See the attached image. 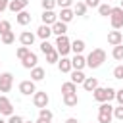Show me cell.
Listing matches in <instances>:
<instances>
[{
    "mask_svg": "<svg viewBox=\"0 0 123 123\" xmlns=\"http://www.w3.org/2000/svg\"><path fill=\"white\" fill-rule=\"evenodd\" d=\"M104 62H106V52H104L102 48H94V50L86 56V65H88L90 69H98Z\"/></svg>",
    "mask_w": 123,
    "mask_h": 123,
    "instance_id": "1",
    "label": "cell"
},
{
    "mask_svg": "<svg viewBox=\"0 0 123 123\" xmlns=\"http://www.w3.org/2000/svg\"><path fill=\"white\" fill-rule=\"evenodd\" d=\"M92 96L96 102H111L115 98V90L111 86H96L92 90Z\"/></svg>",
    "mask_w": 123,
    "mask_h": 123,
    "instance_id": "2",
    "label": "cell"
},
{
    "mask_svg": "<svg viewBox=\"0 0 123 123\" xmlns=\"http://www.w3.org/2000/svg\"><path fill=\"white\" fill-rule=\"evenodd\" d=\"M54 48H56V52H58L60 56H67V54L71 52V40H69L65 35H60V37L56 38Z\"/></svg>",
    "mask_w": 123,
    "mask_h": 123,
    "instance_id": "3",
    "label": "cell"
},
{
    "mask_svg": "<svg viewBox=\"0 0 123 123\" xmlns=\"http://www.w3.org/2000/svg\"><path fill=\"white\" fill-rule=\"evenodd\" d=\"M110 21H111V27L117 29V31L123 27V8H121V6L111 8V12H110Z\"/></svg>",
    "mask_w": 123,
    "mask_h": 123,
    "instance_id": "4",
    "label": "cell"
},
{
    "mask_svg": "<svg viewBox=\"0 0 123 123\" xmlns=\"http://www.w3.org/2000/svg\"><path fill=\"white\" fill-rule=\"evenodd\" d=\"M48 102H50V98H48V94L46 92H40V90H35V94H33V104H35V108H48Z\"/></svg>",
    "mask_w": 123,
    "mask_h": 123,
    "instance_id": "5",
    "label": "cell"
},
{
    "mask_svg": "<svg viewBox=\"0 0 123 123\" xmlns=\"http://www.w3.org/2000/svg\"><path fill=\"white\" fill-rule=\"evenodd\" d=\"M12 85H13V75L10 71L0 73V92H10L12 90Z\"/></svg>",
    "mask_w": 123,
    "mask_h": 123,
    "instance_id": "6",
    "label": "cell"
},
{
    "mask_svg": "<svg viewBox=\"0 0 123 123\" xmlns=\"http://www.w3.org/2000/svg\"><path fill=\"white\" fill-rule=\"evenodd\" d=\"M0 113L8 115V117L13 113V106H12V102H10V98L6 94H0Z\"/></svg>",
    "mask_w": 123,
    "mask_h": 123,
    "instance_id": "7",
    "label": "cell"
},
{
    "mask_svg": "<svg viewBox=\"0 0 123 123\" xmlns=\"http://www.w3.org/2000/svg\"><path fill=\"white\" fill-rule=\"evenodd\" d=\"M35 90H37V86H35V81H21L19 83V92L23 94V96H31V94H35Z\"/></svg>",
    "mask_w": 123,
    "mask_h": 123,
    "instance_id": "8",
    "label": "cell"
},
{
    "mask_svg": "<svg viewBox=\"0 0 123 123\" xmlns=\"http://www.w3.org/2000/svg\"><path fill=\"white\" fill-rule=\"evenodd\" d=\"M29 6V0H10V4H8V10L10 12H13V13H19L21 10H25Z\"/></svg>",
    "mask_w": 123,
    "mask_h": 123,
    "instance_id": "9",
    "label": "cell"
},
{
    "mask_svg": "<svg viewBox=\"0 0 123 123\" xmlns=\"http://www.w3.org/2000/svg\"><path fill=\"white\" fill-rule=\"evenodd\" d=\"M40 19H42V23H44V25H52V23H56V21H58V13H56L54 10H44V12H42V15H40Z\"/></svg>",
    "mask_w": 123,
    "mask_h": 123,
    "instance_id": "10",
    "label": "cell"
},
{
    "mask_svg": "<svg viewBox=\"0 0 123 123\" xmlns=\"http://www.w3.org/2000/svg\"><path fill=\"white\" fill-rule=\"evenodd\" d=\"M37 62H38V58H37V54L35 52H29L23 60H21V65L25 67V69H33L35 65H37Z\"/></svg>",
    "mask_w": 123,
    "mask_h": 123,
    "instance_id": "11",
    "label": "cell"
},
{
    "mask_svg": "<svg viewBox=\"0 0 123 123\" xmlns=\"http://www.w3.org/2000/svg\"><path fill=\"white\" fill-rule=\"evenodd\" d=\"M35 33H31V31H23L21 35H19V42H21V46H33V42H35Z\"/></svg>",
    "mask_w": 123,
    "mask_h": 123,
    "instance_id": "12",
    "label": "cell"
},
{
    "mask_svg": "<svg viewBox=\"0 0 123 123\" xmlns=\"http://www.w3.org/2000/svg\"><path fill=\"white\" fill-rule=\"evenodd\" d=\"M108 42H110L111 46L121 44V42H123V35H121V31H117V29L110 31V33H108Z\"/></svg>",
    "mask_w": 123,
    "mask_h": 123,
    "instance_id": "13",
    "label": "cell"
},
{
    "mask_svg": "<svg viewBox=\"0 0 123 123\" xmlns=\"http://www.w3.org/2000/svg\"><path fill=\"white\" fill-rule=\"evenodd\" d=\"M50 27H52V35H56V37L67 33V23H63V21H60V19H58L56 23H52Z\"/></svg>",
    "mask_w": 123,
    "mask_h": 123,
    "instance_id": "14",
    "label": "cell"
},
{
    "mask_svg": "<svg viewBox=\"0 0 123 123\" xmlns=\"http://www.w3.org/2000/svg\"><path fill=\"white\" fill-rule=\"evenodd\" d=\"M73 17H75V13H73V10H71V8H62V10H60V13H58V19H60V21H63V23H69Z\"/></svg>",
    "mask_w": 123,
    "mask_h": 123,
    "instance_id": "15",
    "label": "cell"
},
{
    "mask_svg": "<svg viewBox=\"0 0 123 123\" xmlns=\"http://www.w3.org/2000/svg\"><path fill=\"white\" fill-rule=\"evenodd\" d=\"M71 67L73 69H85L86 67V58L83 54H75V58L71 60Z\"/></svg>",
    "mask_w": 123,
    "mask_h": 123,
    "instance_id": "16",
    "label": "cell"
},
{
    "mask_svg": "<svg viewBox=\"0 0 123 123\" xmlns=\"http://www.w3.org/2000/svg\"><path fill=\"white\" fill-rule=\"evenodd\" d=\"M50 35H52V27H50V25H44V23H42V25L37 29V37L42 38V40H48Z\"/></svg>",
    "mask_w": 123,
    "mask_h": 123,
    "instance_id": "17",
    "label": "cell"
},
{
    "mask_svg": "<svg viewBox=\"0 0 123 123\" xmlns=\"http://www.w3.org/2000/svg\"><path fill=\"white\" fill-rule=\"evenodd\" d=\"M15 21H17L19 25H23V27H25V25H29V23H31V13H29L27 10H21V12L15 15Z\"/></svg>",
    "mask_w": 123,
    "mask_h": 123,
    "instance_id": "18",
    "label": "cell"
},
{
    "mask_svg": "<svg viewBox=\"0 0 123 123\" xmlns=\"http://www.w3.org/2000/svg\"><path fill=\"white\" fill-rule=\"evenodd\" d=\"M58 69L62 71V73H69L73 67H71V60L69 58H65V56H62V60H58Z\"/></svg>",
    "mask_w": 123,
    "mask_h": 123,
    "instance_id": "19",
    "label": "cell"
},
{
    "mask_svg": "<svg viewBox=\"0 0 123 123\" xmlns=\"http://www.w3.org/2000/svg\"><path fill=\"white\" fill-rule=\"evenodd\" d=\"M69 73H71V83H75V85H83V81L86 79L83 69H71Z\"/></svg>",
    "mask_w": 123,
    "mask_h": 123,
    "instance_id": "20",
    "label": "cell"
},
{
    "mask_svg": "<svg viewBox=\"0 0 123 123\" xmlns=\"http://www.w3.org/2000/svg\"><path fill=\"white\" fill-rule=\"evenodd\" d=\"M44 75H46V71L42 69V67H38V65H35L33 69H31V81H42L44 79Z\"/></svg>",
    "mask_w": 123,
    "mask_h": 123,
    "instance_id": "21",
    "label": "cell"
},
{
    "mask_svg": "<svg viewBox=\"0 0 123 123\" xmlns=\"http://www.w3.org/2000/svg\"><path fill=\"white\" fill-rule=\"evenodd\" d=\"M96 86H98V79H96V77H86V79L83 81V88H85L86 92H92Z\"/></svg>",
    "mask_w": 123,
    "mask_h": 123,
    "instance_id": "22",
    "label": "cell"
},
{
    "mask_svg": "<svg viewBox=\"0 0 123 123\" xmlns=\"http://www.w3.org/2000/svg\"><path fill=\"white\" fill-rule=\"evenodd\" d=\"M63 104H65L67 108H73V106H77V104H79V96H77V92L63 94Z\"/></svg>",
    "mask_w": 123,
    "mask_h": 123,
    "instance_id": "23",
    "label": "cell"
},
{
    "mask_svg": "<svg viewBox=\"0 0 123 123\" xmlns=\"http://www.w3.org/2000/svg\"><path fill=\"white\" fill-rule=\"evenodd\" d=\"M85 40L83 38H75L73 42H71V52H75V54H83V50H85Z\"/></svg>",
    "mask_w": 123,
    "mask_h": 123,
    "instance_id": "24",
    "label": "cell"
},
{
    "mask_svg": "<svg viewBox=\"0 0 123 123\" xmlns=\"http://www.w3.org/2000/svg\"><path fill=\"white\" fill-rule=\"evenodd\" d=\"M86 10H88V8H86L85 2H77V4H73V13H75V15H81V17H83V15H86Z\"/></svg>",
    "mask_w": 123,
    "mask_h": 123,
    "instance_id": "25",
    "label": "cell"
},
{
    "mask_svg": "<svg viewBox=\"0 0 123 123\" xmlns=\"http://www.w3.org/2000/svg\"><path fill=\"white\" fill-rule=\"evenodd\" d=\"M71 92H77V85L71 83V81L63 83V85H62V94H71Z\"/></svg>",
    "mask_w": 123,
    "mask_h": 123,
    "instance_id": "26",
    "label": "cell"
},
{
    "mask_svg": "<svg viewBox=\"0 0 123 123\" xmlns=\"http://www.w3.org/2000/svg\"><path fill=\"white\" fill-rule=\"evenodd\" d=\"M0 40H2V44H12V42L15 40V35H13V31H8V33L0 35Z\"/></svg>",
    "mask_w": 123,
    "mask_h": 123,
    "instance_id": "27",
    "label": "cell"
},
{
    "mask_svg": "<svg viewBox=\"0 0 123 123\" xmlns=\"http://www.w3.org/2000/svg\"><path fill=\"white\" fill-rule=\"evenodd\" d=\"M111 56H113L117 62H123V42H121V44H117V46H113Z\"/></svg>",
    "mask_w": 123,
    "mask_h": 123,
    "instance_id": "28",
    "label": "cell"
},
{
    "mask_svg": "<svg viewBox=\"0 0 123 123\" xmlns=\"http://www.w3.org/2000/svg\"><path fill=\"white\" fill-rule=\"evenodd\" d=\"M110 12H111V6L106 2V4H100L98 6V13L102 15V17H110Z\"/></svg>",
    "mask_w": 123,
    "mask_h": 123,
    "instance_id": "29",
    "label": "cell"
},
{
    "mask_svg": "<svg viewBox=\"0 0 123 123\" xmlns=\"http://www.w3.org/2000/svg\"><path fill=\"white\" fill-rule=\"evenodd\" d=\"M111 119H113V113L98 111V123H111Z\"/></svg>",
    "mask_w": 123,
    "mask_h": 123,
    "instance_id": "30",
    "label": "cell"
},
{
    "mask_svg": "<svg viewBox=\"0 0 123 123\" xmlns=\"http://www.w3.org/2000/svg\"><path fill=\"white\" fill-rule=\"evenodd\" d=\"M98 111H104V113H113V106H111L110 102H100Z\"/></svg>",
    "mask_w": 123,
    "mask_h": 123,
    "instance_id": "31",
    "label": "cell"
},
{
    "mask_svg": "<svg viewBox=\"0 0 123 123\" xmlns=\"http://www.w3.org/2000/svg\"><path fill=\"white\" fill-rule=\"evenodd\" d=\"M38 117H42V119H48V121H52V117H54V113L48 110V108H40L38 110Z\"/></svg>",
    "mask_w": 123,
    "mask_h": 123,
    "instance_id": "32",
    "label": "cell"
},
{
    "mask_svg": "<svg viewBox=\"0 0 123 123\" xmlns=\"http://www.w3.org/2000/svg\"><path fill=\"white\" fill-rule=\"evenodd\" d=\"M52 50H56L54 44H50L48 40H42V42H40V52H42V54H48V52H52Z\"/></svg>",
    "mask_w": 123,
    "mask_h": 123,
    "instance_id": "33",
    "label": "cell"
},
{
    "mask_svg": "<svg viewBox=\"0 0 123 123\" xmlns=\"http://www.w3.org/2000/svg\"><path fill=\"white\" fill-rule=\"evenodd\" d=\"M58 60H60V54H58L56 50H52V52L46 54V62H48V63H58Z\"/></svg>",
    "mask_w": 123,
    "mask_h": 123,
    "instance_id": "34",
    "label": "cell"
},
{
    "mask_svg": "<svg viewBox=\"0 0 123 123\" xmlns=\"http://www.w3.org/2000/svg\"><path fill=\"white\" fill-rule=\"evenodd\" d=\"M29 52H31V50H29V46H19V48L15 50V56H17L19 60H23V58H25Z\"/></svg>",
    "mask_w": 123,
    "mask_h": 123,
    "instance_id": "35",
    "label": "cell"
},
{
    "mask_svg": "<svg viewBox=\"0 0 123 123\" xmlns=\"http://www.w3.org/2000/svg\"><path fill=\"white\" fill-rule=\"evenodd\" d=\"M8 31H12V23L6 21V19H2V21H0V35H4V33H8Z\"/></svg>",
    "mask_w": 123,
    "mask_h": 123,
    "instance_id": "36",
    "label": "cell"
},
{
    "mask_svg": "<svg viewBox=\"0 0 123 123\" xmlns=\"http://www.w3.org/2000/svg\"><path fill=\"white\" fill-rule=\"evenodd\" d=\"M40 4H42V10H54V6H56V0H42Z\"/></svg>",
    "mask_w": 123,
    "mask_h": 123,
    "instance_id": "37",
    "label": "cell"
},
{
    "mask_svg": "<svg viewBox=\"0 0 123 123\" xmlns=\"http://www.w3.org/2000/svg\"><path fill=\"white\" fill-rule=\"evenodd\" d=\"M113 117H115V119H119V121H123V106L113 108Z\"/></svg>",
    "mask_w": 123,
    "mask_h": 123,
    "instance_id": "38",
    "label": "cell"
},
{
    "mask_svg": "<svg viewBox=\"0 0 123 123\" xmlns=\"http://www.w3.org/2000/svg\"><path fill=\"white\" fill-rule=\"evenodd\" d=\"M113 79H123V63L113 69Z\"/></svg>",
    "mask_w": 123,
    "mask_h": 123,
    "instance_id": "39",
    "label": "cell"
},
{
    "mask_svg": "<svg viewBox=\"0 0 123 123\" xmlns=\"http://www.w3.org/2000/svg\"><path fill=\"white\" fill-rule=\"evenodd\" d=\"M25 119L21 117V115H15V113H12L10 115V119H8V123H23Z\"/></svg>",
    "mask_w": 123,
    "mask_h": 123,
    "instance_id": "40",
    "label": "cell"
},
{
    "mask_svg": "<svg viewBox=\"0 0 123 123\" xmlns=\"http://www.w3.org/2000/svg\"><path fill=\"white\" fill-rule=\"evenodd\" d=\"M71 4H73V0H56V6H60V8H71Z\"/></svg>",
    "mask_w": 123,
    "mask_h": 123,
    "instance_id": "41",
    "label": "cell"
},
{
    "mask_svg": "<svg viewBox=\"0 0 123 123\" xmlns=\"http://www.w3.org/2000/svg\"><path fill=\"white\" fill-rule=\"evenodd\" d=\"M115 100H117V104H119V106H123V88L115 90Z\"/></svg>",
    "mask_w": 123,
    "mask_h": 123,
    "instance_id": "42",
    "label": "cell"
},
{
    "mask_svg": "<svg viewBox=\"0 0 123 123\" xmlns=\"http://www.w3.org/2000/svg\"><path fill=\"white\" fill-rule=\"evenodd\" d=\"M86 8H98L100 6V0H85Z\"/></svg>",
    "mask_w": 123,
    "mask_h": 123,
    "instance_id": "43",
    "label": "cell"
},
{
    "mask_svg": "<svg viewBox=\"0 0 123 123\" xmlns=\"http://www.w3.org/2000/svg\"><path fill=\"white\" fill-rule=\"evenodd\" d=\"M8 4H10V0H0V13L4 10H8Z\"/></svg>",
    "mask_w": 123,
    "mask_h": 123,
    "instance_id": "44",
    "label": "cell"
},
{
    "mask_svg": "<svg viewBox=\"0 0 123 123\" xmlns=\"http://www.w3.org/2000/svg\"><path fill=\"white\" fill-rule=\"evenodd\" d=\"M65 123H79V119H77V117H67Z\"/></svg>",
    "mask_w": 123,
    "mask_h": 123,
    "instance_id": "45",
    "label": "cell"
},
{
    "mask_svg": "<svg viewBox=\"0 0 123 123\" xmlns=\"http://www.w3.org/2000/svg\"><path fill=\"white\" fill-rule=\"evenodd\" d=\"M35 123H52V121H48V119H42V117H38Z\"/></svg>",
    "mask_w": 123,
    "mask_h": 123,
    "instance_id": "46",
    "label": "cell"
},
{
    "mask_svg": "<svg viewBox=\"0 0 123 123\" xmlns=\"http://www.w3.org/2000/svg\"><path fill=\"white\" fill-rule=\"evenodd\" d=\"M0 123H6V121H4V119H0Z\"/></svg>",
    "mask_w": 123,
    "mask_h": 123,
    "instance_id": "47",
    "label": "cell"
},
{
    "mask_svg": "<svg viewBox=\"0 0 123 123\" xmlns=\"http://www.w3.org/2000/svg\"><path fill=\"white\" fill-rule=\"evenodd\" d=\"M23 123H33V121H23Z\"/></svg>",
    "mask_w": 123,
    "mask_h": 123,
    "instance_id": "48",
    "label": "cell"
},
{
    "mask_svg": "<svg viewBox=\"0 0 123 123\" xmlns=\"http://www.w3.org/2000/svg\"><path fill=\"white\" fill-rule=\"evenodd\" d=\"M121 8H123V0H121Z\"/></svg>",
    "mask_w": 123,
    "mask_h": 123,
    "instance_id": "49",
    "label": "cell"
},
{
    "mask_svg": "<svg viewBox=\"0 0 123 123\" xmlns=\"http://www.w3.org/2000/svg\"><path fill=\"white\" fill-rule=\"evenodd\" d=\"M108 2H113V0H108Z\"/></svg>",
    "mask_w": 123,
    "mask_h": 123,
    "instance_id": "50",
    "label": "cell"
},
{
    "mask_svg": "<svg viewBox=\"0 0 123 123\" xmlns=\"http://www.w3.org/2000/svg\"><path fill=\"white\" fill-rule=\"evenodd\" d=\"M0 21H2V19H0Z\"/></svg>",
    "mask_w": 123,
    "mask_h": 123,
    "instance_id": "51",
    "label": "cell"
},
{
    "mask_svg": "<svg viewBox=\"0 0 123 123\" xmlns=\"http://www.w3.org/2000/svg\"><path fill=\"white\" fill-rule=\"evenodd\" d=\"M0 63H2V62H0Z\"/></svg>",
    "mask_w": 123,
    "mask_h": 123,
    "instance_id": "52",
    "label": "cell"
},
{
    "mask_svg": "<svg viewBox=\"0 0 123 123\" xmlns=\"http://www.w3.org/2000/svg\"><path fill=\"white\" fill-rule=\"evenodd\" d=\"M90 123H92V121H90Z\"/></svg>",
    "mask_w": 123,
    "mask_h": 123,
    "instance_id": "53",
    "label": "cell"
}]
</instances>
